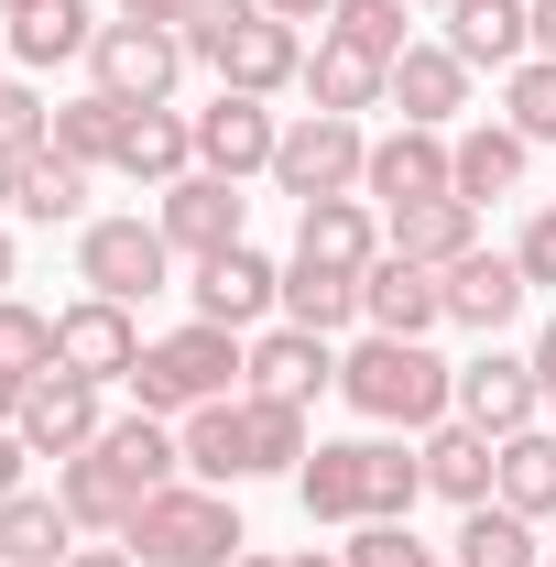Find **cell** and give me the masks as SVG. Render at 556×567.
<instances>
[{"instance_id": "6da1fadb", "label": "cell", "mask_w": 556, "mask_h": 567, "mask_svg": "<svg viewBox=\"0 0 556 567\" xmlns=\"http://www.w3.org/2000/svg\"><path fill=\"white\" fill-rule=\"evenodd\" d=\"M175 436H186V470H197L208 492L306 470V404H274V393H218V404H197Z\"/></svg>"}, {"instance_id": "7a4b0ae2", "label": "cell", "mask_w": 556, "mask_h": 567, "mask_svg": "<svg viewBox=\"0 0 556 567\" xmlns=\"http://www.w3.org/2000/svg\"><path fill=\"white\" fill-rule=\"evenodd\" d=\"M339 393L371 425H404V436H425V425L459 415V371L425 350V339H360V350L339 360Z\"/></svg>"}, {"instance_id": "3957f363", "label": "cell", "mask_w": 556, "mask_h": 567, "mask_svg": "<svg viewBox=\"0 0 556 567\" xmlns=\"http://www.w3.org/2000/svg\"><path fill=\"white\" fill-rule=\"evenodd\" d=\"M142 567H229L251 535H240V513H229V492H208V481H175V492H153L132 513V535H121Z\"/></svg>"}, {"instance_id": "277c9868", "label": "cell", "mask_w": 556, "mask_h": 567, "mask_svg": "<svg viewBox=\"0 0 556 567\" xmlns=\"http://www.w3.org/2000/svg\"><path fill=\"white\" fill-rule=\"evenodd\" d=\"M240 371H251L240 328H208V317H197V328H175V339H153V350H142L132 393H142V415H175V425H186L197 404H218Z\"/></svg>"}, {"instance_id": "5b68a950", "label": "cell", "mask_w": 556, "mask_h": 567, "mask_svg": "<svg viewBox=\"0 0 556 567\" xmlns=\"http://www.w3.org/2000/svg\"><path fill=\"white\" fill-rule=\"evenodd\" d=\"M164 274H175V240H164L153 218H87V229H76V284H87V295L142 306V295H164Z\"/></svg>"}, {"instance_id": "8992f818", "label": "cell", "mask_w": 556, "mask_h": 567, "mask_svg": "<svg viewBox=\"0 0 556 567\" xmlns=\"http://www.w3.org/2000/svg\"><path fill=\"white\" fill-rule=\"evenodd\" d=\"M360 164H371V132L339 121V110H306L284 132V153H274V186L295 208H317V197H360Z\"/></svg>"}, {"instance_id": "52a82bcc", "label": "cell", "mask_w": 556, "mask_h": 567, "mask_svg": "<svg viewBox=\"0 0 556 567\" xmlns=\"http://www.w3.org/2000/svg\"><path fill=\"white\" fill-rule=\"evenodd\" d=\"M87 66H99V87H110L121 110H175V76H186V33H164V22H99Z\"/></svg>"}, {"instance_id": "ba28073f", "label": "cell", "mask_w": 556, "mask_h": 567, "mask_svg": "<svg viewBox=\"0 0 556 567\" xmlns=\"http://www.w3.org/2000/svg\"><path fill=\"white\" fill-rule=\"evenodd\" d=\"M459 425H481V436H524V425H546L535 350H481V360H459Z\"/></svg>"}, {"instance_id": "9c48e42d", "label": "cell", "mask_w": 556, "mask_h": 567, "mask_svg": "<svg viewBox=\"0 0 556 567\" xmlns=\"http://www.w3.org/2000/svg\"><path fill=\"white\" fill-rule=\"evenodd\" d=\"M55 371H76V382H132L142 371V328H132V306H110V295H76L66 317H55Z\"/></svg>"}, {"instance_id": "30bf717a", "label": "cell", "mask_w": 556, "mask_h": 567, "mask_svg": "<svg viewBox=\"0 0 556 567\" xmlns=\"http://www.w3.org/2000/svg\"><path fill=\"white\" fill-rule=\"evenodd\" d=\"M240 218H251V208H240V186L197 164V175H175V186H164L153 229H164V240H175L186 262H218V251H240Z\"/></svg>"}, {"instance_id": "8fae6325", "label": "cell", "mask_w": 556, "mask_h": 567, "mask_svg": "<svg viewBox=\"0 0 556 567\" xmlns=\"http://www.w3.org/2000/svg\"><path fill=\"white\" fill-rule=\"evenodd\" d=\"M274 153H284V121L262 110V99H240V87H218L208 110H197V164L208 175H274Z\"/></svg>"}, {"instance_id": "7c38bea8", "label": "cell", "mask_w": 556, "mask_h": 567, "mask_svg": "<svg viewBox=\"0 0 556 567\" xmlns=\"http://www.w3.org/2000/svg\"><path fill=\"white\" fill-rule=\"evenodd\" d=\"M360 197H382V208H415V197H459V175H447V132H382L371 142V164H360Z\"/></svg>"}, {"instance_id": "4fadbf2b", "label": "cell", "mask_w": 556, "mask_h": 567, "mask_svg": "<svg viewBox=\"0 0 556 567\" xmlns=\"http://www.w3.org/2000/svg\"><path fill=\"white\" fill-rule=\"evenodd\" d=\"M360 317H371V339H425L436 317H447V274H425L404 251H382L371 274H360Z\"/></svg>"}, {"instance_id": "5bb4252c", "label": "cell", "mask_w": 556, "mask_h": 567, "mask_svg": "<svg viewBox=\"0 0 556 567\" xmlns=\"http://www.w3.org/2000/svg\"><path fill=\"white\" fill-rule=\"evenodd\" d=\"M99 382H76V371H33V393H22V447L33 458H76V447H99Z\"/></svg>"}, {"instance_id": "9a60e30c", "label": "cell", "mask_w": 556, "mask_h": 567, "mask_svg": "<svg viewBox=\"0 0 556 567\" xmlns=\"http://www.w3.org/2000/svg\"><path fill=\"white\" fill-rule=\"evenodd\" d=\"M186 295H197V317H208V328H262V317L284 306V262H262V251L240 240V251L197 262V284H186Z\"/></svg>"}, {"instance_id": "2e32d148", "label": "cell", "mask_w": 556, "mask_h": 567, "mask_svg": "<svg viewBox=\"0 0 556 567\" xmlns=\"http://www.w3.org/2000/svg\"><path fill=\"white\" fill-rule=\"evenodd\" d=\"M208 66H218V87H240V99H274V87H295V76H306V33H295V22H274V11H251V22L218 44Z\"/></svg>"}, {"instance_id": "e0dca14e", "label": "cell", "mask_w": 556, "mask_h": 567, "mask_svg": "<svg viewBox=\"0 0 556 567\" xmlns=\"http://www.w3.org/2000/svg\"><path fill=\"white\" fill-rule=\"evenodd\" d=\"M393 240L371 229V197H317L295 208V262H328V274H371Z\"/></svg>"}, {"instance_id": "ac0fdd59", "label": "cell", "mask_w": 556, "mask_h": 567, "mask_svg": "<svg viewBox=\"0 0 556 567\" xmlns=\"http://www.w3.org/2000/svg\"><path fill=\"white\" fill-rule=\"evenodd\" d=\"M393 110H404L415 132H447V121L470 110V55H459V44H404V55H393Z\"/></svg>"}, {"instance_id": "d6986e66", "label": "cell", "mask_w": 556, "mask_h": 567, "mask_svg": "<svg viewBox=\"0 0 556 567\" xmlns=\"http://www.w3.org/2000/svg\"><path fill=\"white\" fill-rule=\"evenodd\" d=\"M240 382H251V393H274V404H317V393L339 382V360H328V339H317V328H262Z\"/></svg>"}, {"instance_id": "ffe728a7", "label": "cell", "mask_w": 556, "mask_h": 567, "mask_svg": "<svg viewBox=\"0 0 556 567\" xmlns=\"http://www.w3.org/2000/svg\"><path fill=\"white\" fill-rule=\"evenodd\" d=\"M524 295H535V284H524L513 251H470V262H447V317L481 328V339H502V328L524 317Z\"/></svg>"}, {"instance_id": "44dd1931", "label": "cell", "mask_w": 556, "mask_h": 567, "mask_svg": "<svg viewBox=\"0 0 556 567\" xmlns=\"http://www.w3.org/2000/svg\"><path fill=\"white\" fill-rule=\"evenodd\" d=\"M382 218H393V251L425 262V274H447V262L481 251V208L470 197H415V208H382Z\"/></svg>"}, {"instance_id": "7402d4cb", "label": "cell", "mask_w": 556, "mask_h": 567, "mask_svg": "<svg viewBox=\"0 0 556 567\" xmlns=\"http://www.w3.org/2000/svg\"><path fill=\"white\" fill-rule=\"evenodd\" d=\"M491 481H502V436H481V425H425V492H447L459 513L470 502H491Z\"/></svg>"}, {"instance_id": "603a6c76", "label": "cell", "mask_w": 556, "mask_h": 567, "mask_svg": "<svg viewBox=\"0 0 556 567\" xmlns=\"http://www.w3.org/2000/svg\"><path fill=\"white\" fill-rule=\"evenodd\" d=\"M447 44L470 66H524L535 55V0H447Z\"/></svg>"}, {"instance_id": "cb8c5ba5", "label": "cell", "mask_w": 556, "mask_h": 567, "mask_svg": "<svg viewBox=\"0 0 556 567\" xmlns=\"http://www.w3.org/2000/svg\"><path fill=\"white\" fill-rule=\"evenodd\" d=\"M99 458H110V470H121V481L153 502V492H175V470H186V436H175L164 415H121V425H99Z\"/></svg>"}, {"instance_id": "d4e9b609", "label": "cell", "mask_w": 556, "mask_h": 567, "mask_svg": "<svg viewBox=\"0 0 556 567\" xmlns=\"http://www.w3.org/2000/svg\"><path fill=\"white\" fill-rule=\"evenodd\" d=\"M121 175H132V186L197 175V121H186V110H132V121H121Z\"/></svg>"}, {"instance_id": "484cf974", "label": "cell", "mask_w": 556, "mask_h": 567, "mask_svg": "<svg viewBox=\"0 0 556 567\" xmlns=\"http://www.w3.org/2000/svg\"><path fill=\"white\" fill-rule=\"evenodd\" d=\"M295 502H306V524H371V470H360V436H349V447H306Z\"/></svg>"}, {"instance_id": "4316f807", "label": "cell", "mask_w": 556, "mask_h": 567, "mask_svg": "<svg viewBox=\"0 0 556 567\" xmlns=\"http://www.w3.org/2000/svg\"><path fill=\"white\" fill-rule=\"evenodd\" d=\"M524 153H535V142L513 132V121H481V132L447 142V175H459V197L481 208V197H513V186H524Z\"/></svg>"}, {"instance_id": "83f0119b", "label": "cell", "mask_w": 556, "mask_h": 567, "mask_svg": "<svg viewBox=\"0 0 556 567\" xmlns=\"http://www.w3.org/2000/svg\"><path fill=\"white\" fill-rule=\"evenodd\" d=\"M76 557V513L44 492H11L0 502V567H66Z\"/></svg>"}, {"instance_id": "f1b7e54d", "label": "cell", "mask_w": 556, "mask_h": 567, "mask_svg": "<svg viewBox=\"0 0 556 567\" xmlns=\"http://www.w3.org/2000/svg\"><path fill=\"white\" fill-rule=\"evenodd\" d=\"M55 502L76 513V535H132V513H142V492L99 458V447H76V458H66V492H55Z\"/></svg>"}, {"instance_id": "f546056e", "label": "cell", "mask_w": 556, "mask_h": 567, "mask_svg": "<svg viewBox=\"0 0 556 567\" xmlns=\"http://www.w3.org/2000/svg\"><path fill=\"white\" fill-rule=\"evenodd\" d=\"M306 87H317V110H339V121H360L371 99H393V66H382V55H360V44H339V33H328V44L306 55Z\"/></svg>"}, {"instance_id": "4dcf8cb0", "label": "cell", "mask_w": 556, "mask_h": 567, "mask_svg": "<svg viewBox=\"0 0 556 567\" xmlns=\"http://www.w3.org/2000/svg\"><path fill=\"white\" fill-rule=\"evenodd\" d=\"M491 502H513L524 524H546V513H556V425L502 436V481H491Z\"/></svg>"}, {"instance_id": "1f68e13d", "label": "cell", "mask_w": 556, "mask_h": 567, "mask_svg": "<svg viewBox=\"0 0 556 567\" xmlns=\"http://www.w3.org/2000/svg\"><path fill=\"white\" fill-rule=\"evenodd\" d=\"M87 44H99V11H87V0H33V11H11V55H22V66H66Z\"/></svg>"}, {"instance_id": "d6a6232c", "label": "cell", "mask_w": 556, "mask_h": 567, "mask_svg": "<svg viewBox=\"0 0 556 567\" xmlns=\"http://www.w3.org/2000/svg\"><path fill=\"white\" fill-rule=\"evenodd\" d=\"M360 317V274H328V262H284V328H349Z\"/></svg>"}, {"instance_id": "836d02e7", "label": "cell", "mask_w": 556, "mask_h": 567, "mask_svg": "<svg viewBox=\"0 0 556 567\" xmlns=\"http://www.w3.org/2000/svg\"><path fill=\"white\" fill-rule=\"evenodd\" d=\"M459 567H546V557H535V524L513 502H470L459 513Z\"/></svg>"}, {"instance_id": "e575fe53", "label": "cell", "mask_w": 556, "mask_h": 567, "mask_svg": "<svg viewBox=\"0 0 556 567\" xmlns=\"http://www.w3.org/2000/svg\"><path fill=\"white\" fill-rule=\"evenodd\" d=\"M121 121H132V110H121L110 87H87V99L55 110V153H66V164H121Z\"/></svg>"}, {"instance_id": "d590c367", "label": "cell", "mask_w": 556, "mask_h": 567, "mask_svg": "<svg viewBox=\"0 0 556 567\" xmlns=\"http://www.w3.org/2000/svg\"><path fill=\"white\" fill-rule=\"evenodd\" d=\"M360 470H371V524H404L425 492V447H393V436H360Z\"/></svg>"}, {"instance_id": "8d00e7d4", "label": "cell", "mask_w": 556, "mask_h": 567, "mask_svg": "<svg viewBox=\"0 0 556 567\" xmlns=\"http://www.w3.org/2000/svg\"><path fill=\"white\" fill-rule=\"evenodd\" d=\"M11 208L33 218V229H66V218L87 208V164H66V153H33V164H22V197H11Z\"/></svg>"}, {"instance_id": "74e56055", "label": "cell", "mask_w": 556, "mask_h": 567, "mask_svg": "<svg viewBox=\"0 0 556 567\" xmlns=\"http://www.w3.org/2000/svg\"><path fill=\"white\" fill-rule=\"evenodd\" d=\"M328 33L360 44V55H382V66L415 44V33H404V0H328Z\"/></svg>"}, {"instance_id": "f35d334b", "label": "cell", "mask_w": 556, "mask_h": 567, "mask_svg": "<svg viewBox=\"0 0 556 567\" xmlns=\"http://www.w3.org/2000/svg\"><path fill=\"white\" fill-rule=\"evenodd\" d=\"M0 371H55V317L44 306H22V295H0Z\"/></svg>"}, {"instance_id": "ab89813d", "label": "cell", "mask_w": 556, "mask_h": 567, "mask_svg": "<svg viewBox=\"0 0 556 567\" xmlns=\"http://www.w3.org/2000/svg\"><path fill=\"white\" fill-rule=\"evenodd\" d=\"M502 121H513L524 142H556V66H546V55H524V66H513V87H502Z\"/></svg>"}, {"instance_id": "60d3db41", "label": "cell", "mask_w": 556, "mask_h": 567, "mask_svg": "<svg viewBox=\"0 0 556 567\" xmlns=\"http://www.w3.org/2000/svg\"><path fill=\"white\" fill-rule=\"evenodd\" d=\"M0 153H22V164H33V153H55V110H44L22 76H0Z\"/></svg>"}, {"instance_id": "b9f144b4", "label": "cell", "mask_w": 556, "mask_h": 567, "mask_svg": "<svg viewBox=\"0 0 556 567\" xmlns=\"http://www.w3.org/2000/svg\"><path fill=\"white\" fill-rule=\"evenodd\" d=\"M251 11H262V0H197V11H186V55L208 66V55L229 44V33H240V22H251Z\"/></svg>"}, {"instance_id": "7bdbcfd3", "label": "cell", "mask_w": 556, "mask_h": 567, "mask_svg": "<svg viewBox=\"0 0 556 567\" xmlns=\"http://www.w3.org/2000/svg\"><path fill=\"white\" fill-rule=\"evenodd\" d=\"M349 567H425V546H415V524H360Z\"/></svg>"}, {"instance_id": "ee69618b", "label": "cell", "mask_w": 556, "mask_h": 567, "mask_svg": "<svg viewBox=\"0 0 556 567\" xmlns=\"http://www.w3.org/2000/svg\"><path fill=\"white\" fill-rule=\"evenodd\" d=\"M513 262H524V284H556V208H535V218H524Z\"/></svg>"}, {"instance_id": "f6af8a7d", "label": "cell", "mask_w": 556, "mask_h": 567, "mask_svg": "<svg viewBox=\"0 0 556 567\" xmlns=\"http://www.w3.org/2000/svg\"><path fill=\"white\" fill-rule=\"evenodd\" d=\"M186 11L197 0H121V22H164V33H186Z\"/></svg>"}, {"instance_id": "bcb514c9", "label": "cell", "mask_w": 556, "mask_h": 567, "mask_svg": "<svg viewBox=\"0 0 556 567\" xmlns=\"http://www.w3.org/2000/svg\"><path fill=\"white\" fill-rule=\"evenodd\" d=\"M22 458H33V447H22V425H0V502L22 492Z\"/></svg>"}, {"instance_id": "7dc6e473", "label": "cell", "mask_w": 556, "mask_h": 567, "mask_svg": "<svg viewBox=\"0 0 556 567\" xmlns=\"http://www.w3.org/2000/svg\"><path fill=\"white\" fill-rule=\"evenodd\" d=\"M66 567H142V557H132V546H76Z\"/></svg>"}, {"instance_id": "c3c4849f", "label": "cell", "mask_w": 556, "mask_h": 567, "mask_svg": "<svg viewBox=\"0 0 556 567\" xmlns=\"http://www.w3.org/2000/svg\"><path fill=\"white\" fill-rule=\"evenodd\" d=\"M535 382H546V404H556V317H546V339H535Z\"/></svg>"}, {"instance_id": "681fc988", "label": "cell", "mask_w": 556, "mask_h": 567, "mask_svg": "<svg viewBox=\"0 0 556 567\" xmlns=\"http://www.w3.org/2000/svg\"><path fill=\"white\" fill-rule=\"evenodd\" d=\"M22 393H33V382H22V371H0V425H22Z\"/></svg>"}, {"instance_id": "f907efd6", "label": "cell", "mask_w": 556, "mask_h": 567, "mask_svg": "<svg viewBox=\"0 0 556 567\" xmlns=\"http://www.w3.org/2000/svg\"><path fill=\"white\" fill-rule=\"evenodd\" d=\"M535 55L556 66V0H535Z\"/></svg>"}, {"instance_id": "816d5d0a", "label": "cell", "mask_w": 556, "mask_h": 567, "mask_svg": "<svg viewBox=\"0 0 556 567\" xmlns=\"http://www.w3.org/2000/svg\"><path fill=\"white\" fill-rule=\"evenodd\" d=\"M262 11H274V22H317L328 0H262Z\"/></svg>"}, {"instance_id": "f5cc1de1", "label": "cell", "mask_w": 556, "mask_h": 567, "mask_svg": "<svg viewBox=\"0 0 556 567\" xmlns=\"http://www.w3.org/2000/svg\"><path fill=\"white\" fill-rule=\"evenodd\" d=\"M11 197H22V153H0V208H11Z\"/></svg>"}, {"instance_id": "db71d44e", "label": "cell", "mask_w": 556, "mask_h": 567, "mask_svg": "<svg viewBox=\"0 0 556 567\" xmlns=\"http://www.w3.org/2000/svg\"><path fill=\"white\" fill-rule=\"evenodd\" d=\"M284 567H349V557H317V546H306V557H284Z\"/></svg>"}, {"instance_id": "11a10c76", "label": "cell", "mask_w": 556, "mask_h": 567, "mask_svg": "<svg viewBox=\"0 0 556 567\" xmlns=\"http://www.w3.org/2000/svg\"><path fill=\"white\" fill-rule=\"evenodd\" d=\"M229 567H284V557H251V546H240V557H229Z\"/></svg>"}, {"instance_id": "9f6ffc18", "label": "cell", "mask_w": 556, "mask_h": 567, "mask_svg": "<svg viewBox=\"0 0 556 567\" xmlns=\"http://www.w3.org/2000/svg\"><path fill=\"white\" fill-rule=\"evenodd\" d=\"M0 295H11V240H0Z\"/></svg>"}, {"instance_id": "6f0895ef", "label": "cell", "mask_w": 556, "mask_h": 567, "mask_svg": "<svg viewBox=\"0 0 556 567\" xmlns=\"http://www.w3.org/2000/svg\"><path fill=\"white\" fill-rule=\"evenodd\" d=\"M404 11H447V0H404Z\"/></svg>"}, {"instance_id": "680465c9", "label": "cell", "mask_w": 556, "mask_h": 567, "mask_svg": "<svg viewBox=\"0 0 556 567\" xmlns=\"http://www.w3.org/2000/svg\"><path fill=\"white\" fill-rule=\"evenodd\" d=\"M0 11H33V0H0Z\"/></svg>"}, {"instance_id": "91938a15", "label": "cell", "mask_w": 556, "mask_h": 567, "mask_svg": "<svg viewBox=\"0 0 556 567\" xmlns=\"http://www.w3.org/2000/svg\"><path fill=\"white\" fill-rule=\"evenodd\" d=\"M425 567H459V557H425Z\"/></svg>"}, {"instance_id": "94428289", "label": "cell", "mask_w": 556, "mask_h": 567, "mask_svg": "<svg viewBox=\"0 0 556 567\" xmlns=\"http://www.w3.org/2000/svg\"><path fill=\"white\" fill-rule=\"evenodd\" d=\"M546 425H556V404H546Z\"/></svg>"}, {"instance_id": "6125c7cd", "label": "cell", "mask_w": 556, "mask_h": 567, "mask_svg": "<svg viewBox=\"0 0 556 567\" xmlns=\"http://www.w3.org/2000/svg\"><path fill=\"white\" fill-rule=\"evenodd\" d=\"M546 567H556V557H546Z\"/></svg>"}]
</instances>
